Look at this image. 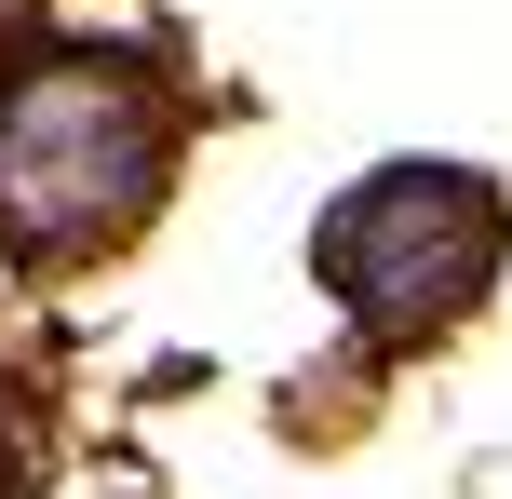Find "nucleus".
I'll use <instances>...</instances> for the list:
<instances>
[{"instance_id": "obj_1", "label": "nucleus", "mask_w": 512, "mask_h": 499, "mask_svg": "<svg viewBox=\"0 0 512 499\" xmlns=\"http://www.w3.org/2000/svg\"><path fill=\"white\" fill-rule=\"evenodd\" d=\"M337 284L378 297V311H445V297L486 270V203H472L459 176H391L378 203L337 216Z\"/></svg>"}]
</instances>
